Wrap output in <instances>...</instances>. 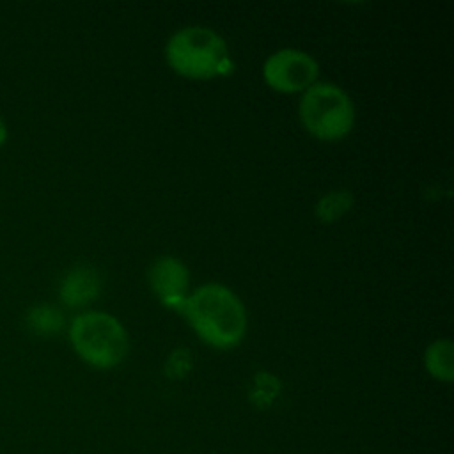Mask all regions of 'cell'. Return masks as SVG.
Instances as JSON below:
<instances>
[{"label": "cell", "instance_id": "1", "mask_svg": "<svg viewBox=\"0 0 454 454\" xmlns=\"http://www.w3.org/2000/svg\"><path fill=\"white\" fill-rule=\"evenodd\" d=\"M179 312L197 337L211 348H236L247 333V310L241 298L223 284L209 282L186 294Z\"/></svg>", "mask_w": 454, "mask_h": 454}, {"label": "cell", "instance_id": "2", "mask_svg": "<svg viewBox=\"0 0 454 454\" xmlns=\"http://www.w3.org/2000/svg\"><path fill=\"white\" fill-rule=\"evenodd\" d=\"M165 59L172 71L193 80L227 74L232 67L225 39L216 30L200 25L174 32L165 44Z\"/></svg>", "mask_w": 454, "mask_h": 454}, {"label": "cell", "instance_id": "3", "mask_svg": "<svg viewBox=\"0 0 454 454\" xmlns=\"http://www.w3.org/2000/svg\"><path fill=\"white\" fill-rule=\"evenodd\" d=\"M67 335L74 353L96 369H112L119 365L129 351L126 328L108 312L87 310L74 316L67 328Z\"/></svg>", "mask_w": 454, "mask_h": 454}, {"label": "cell", "instance_id": "4", "mask_svg": "<svg viewBox=\"0 0 454 454\" xmlns=\"http://www.w3.org/2000/svg\"><path fill=\"white\" fill-rule=\"evenodd\" d=\"M298 115L303 128L325 142L344 138L355 124L351 98L339 85L326 82H316L301 94Z\"/></svg>", "mask_w": 454, "mask_h": 454}, {"label": "cell", "instance_id": "5", "mask_svg": "<svg viewBox=\"0 0 454 454\" xmlns=\"http://www.w3.org/2000/svg\"><path fill=\"white\" fill-rule=\"evenodd\" d=\"M319 66L316 59L296 48H282L273 51L262 64V78L266 85L277 92H305L317 82Z\"/></svg>", "mask_w": 454, "mask_h": 454}, {"label": "cell", "instance_id": "6", "mask_svg": "<svg viewBox=\"0 0 454 454\" xmlns=\"http://www.w3.org/2000/svg\"><path fill=\"white\" fill-rule=\"evenodd\" d=\"M149 287L153 293L168 307L177 309L181 307L183 300L186 298V289L190 282L188 268L183 261L172 255L160 257L147 273Z\"/></svg>", "mask_w": 454, "mask_h": 454}, {"label": "cell", "instance_id": "7", "mask_svg": "<svg viewBox=\"0 0 454 454\" xmlns=\"http://www.w3.org/2000/svg\"><path fill=\"white\" fill-rule=\"evenodd\" d=\"M101 278L92 266L78 264L66 271L59 284V298L69 309H80L98 298Z\"/></svg>", "mask_w": 454, "mask_h": 454}, {"label": "cell", "instance_id": "8", "mask_svg": "<svg viewBox=\"0 0 454 454\" xmlns=\"http://www.w3.org/2000/svg\"><path fill=\"white\" fill-rule=\"evenodd\" d=\"M454 346L449 339L433 340L424 353L426 371L440 381H452L454 378Z\"/></svg>", "mask_w": 454, "mask_h": 454}, {"label": "cell", "instance_id": "9", "mask_svg": "<svg viewBox=\"0 0 454 454\" xmlns=\"http://www.w3.org/2000/svg\"><path fill=\"white\" fill-rule=\"evenodd\" d=\"M25 325L32 333L50 337L64 328L66 319L60 309H57L55 305L37 303L25 312Z\"/></svg>", "mask_w": 454, "mask_h": 454}, {"label": "cell", "instance_id": "10", "mask_svg": "<svg viewBox=\"0 0 454 454\" xmlns=\"http://www.w3.org/2000/svg\"><path fill=\"white\" fill-rule=\"evenodd\" d=\"M355 204V197L348 190H332L319 197L314 207V215L321 223H332L342 218Z\"/></svg>", "mask_w": 454, "mask_h": 454}, {"label": "cell", "instance_id": "11", "mask_svg": "<svg viewBox=\"0 0 454 454\" xmlns=\"http://www.w3.org/2000/svg\"><path fill=\"white\" fill-rule=\"evenodd\" d=\"M168 374L181 378L190 369V353L186 349H177L168 356Z\"/></svg>", "mask_w": 454, "mask_h": 454}, {"label": "cell", "instance_id": "12", "mask_svg": "<svg viewBox=\"0 0 454 454\" xmlns=\"http://www.w3.org/2000/svg\"><path fill=\"white\" fill-rule=\"evenodd\" d=\"M7 138H9V128H7V122L4 121V117L0 115V149L5 145Z\"/></svg>", "mask_w": 454, "mask_h": 454}]
</instances>
